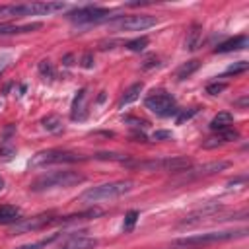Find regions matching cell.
Here are the masks:
<instances>
[{
    "label": "cell",
    "instance_id": "6da1fadb",
    "mask_svg": "<svg viewBox=\"0 0 249 249\" xmlns=\"http://www.w3.org/2000/svg\"><path fill=\"white\" fill-rule=\"evenodd\" d=\"M66 10L64 2H29V4H0V19H14L25 16H49Z\"/></svg>",
    "mask_w": 249,
    "mask_h": 249
},
{
    "label": "cell",
    "instance_id": "7a4b0ae2",
    "mask_svg": "<svg viewBox=\"0 0 249 249\" xmlns=\"http://www.w3.org/2000/svg\"><path fill=\"white\" fill-rule=\"evenodd\" d=\"M130 189H132V181H111V183L95 185V187L86 189L78 196V202L95 204V202H101V200H113V198H119V196L126 195Z\"/></svg>",
    "mask_w": 249,
    "mask_h": 249
},
{
    "label": "cell",
    "instance_id": "3957f363",
    "mask_svg": "<svg viewBox=\"0 0 249 249\" xmlns=\"http://www.w3.org/2000/svg\"><path fill=\"white\" fill-rule=\"evenodd\" d=\"M82 181H84V175L78 173V171H70V169H66V171H51L47 175L37 177L29 185V189L31 191H49V189H58V187L68 189V187H74V185H78Z\"/></svg>",
    "mask_w": 249,
    "mask_h": 249
},
{
    "label": "cell",
    "instance_id": "277c9868",
    "mask_svg": "<svg viewBox=\"0 0 249 249\" xmlns=\"http://www.w3.org/2000/svg\"><path fill=\"white\" fill-rule=\"evenodd\" d=\"M128 167H136L142 171H171V173H181L193 165L191 158L187 156H169V158H160V160H146V161H126Z\"/></svg>",
    "mask_w": 249,
    "mask_h": 249
},
{
    "label": "cell",
    "instance_id": "5b68a950",
    "mask_svg": "<svg viewBox=\"0 0 249 249\" xmlns=\"http://www.w3.org/2000/svg\"><path fill=\"white\" fill-rule=\"evenodd\" d=\"M86 160L84 156L76 154V152H68V150H43L39 154H35L29 161L31 167H43V165H51V163H74V161H82Z\"/></svg>",
    "mask_w": 249,
    "mask_h": 249
},
{
    "label": "cell",
    "instance_id": "8992f818",
    "mask_svg": "<svg viewBox=\"0 0 249 249\" xmlns=\"http://www.w3.org/2000/svg\"><path fill=\"white\" fill-rule=\"evenodd\" d=\"M158 23L156 16L150 14H134V16H117L111 19V27L117 31H144Z\"/></svg>",
    "mask_w": 249,
    "mask_h": 249
},
{
    "label": "cell",
    "instance_id": "52a82bcc",
    "mask_svg": "<svg viewBox=\"0 0 249 249\" xmlns=\"http://www.w3.org/2000/svg\"><path fill=\"white\" fill-rule=\"evenodd\" d=\"M245 233H247V230H239V231H210V233H198V235L181 237V239L175 241V245H179V247L208 245V243H216V241H226V239L241 237V235H245Z\"/></svg>",
    "mask_w": 249,
    "mask_h": 249
},
{
    "label": "cell",
    "instance_id": "ba28073f",
    "mask_svg": "<svg viewBox=\"0 0 249 249\" xmlns=\"http://www.w3.org/2000/svg\"><path fill=\"white\" fill-rule=\"evenodd\" d=\"M66 18L74 23H101V21H107V19H115L117 16H113V12L107 10V8L84 6V8H78V10L70 12Z\"/></svg>",
    "mask_w": 249,
    "mask_h": 249
},
{
    "label": "cell",
    "instance_id": "9c48e42d",
    "mask_svg": "<svg viewBox=\"0 0 249 249\" xmlns=\"http://www.w3.org/2000/svg\"><path fill=\"white\" fill-rule=\"evenodd\" d=\"M146 109H150L154 115L158 117H171L175 115L179 109L175 105V99L167 93V91H154L144 99Z\"/></svg>",
    "mask_w": 249,
    "mask_h": 249
},
{
    "label": "cell",
    "instance_id": "30bf717a",
    "mask_svg": "<svg viewBox=\"0 0 249 249\" xmlns=\"http://www.w3.org/2000/svg\"><path fill=\"white\" fill-rule=\"evenodd\" d=\"M53 224H60V218L41 214V216H33V218H27V220H19L18 224H14L10 233L19 235V233H29V231H39V230H43L47 226H53Z\"/></svg>",
    "mask_w": 249,
    "mask_h": 249
},
{
    "label": "cell",
    "instance_id": "8fae6325",
    "mask_svg": "<svg viewBox=\"0 0 249 249\" xmlns=\"http://www.w3.org/2000/svg\"><path fill=\"white\" fill-rule=\"evenodd\" d=\"M230 163L228 161H210V163H204V165H198V167H189L185 171H181V177L179 181H191V179H198V177H206V175H214L222 169H226Z\"/></svg>",
    "mask_w": 249,
    "mask_h": 249
},
{
    "label": "cell",
    "instance_id": "7c38bea8",
    "mask_svg": "<svg viewBox=\"0 0 249 249\" xmlns=\"http://www.w3.org/2000/svg\"><path fill=\"white\" fill-rule=\"evenodd\" d=\"M97 245L95 237H88L84 235V231H80L78 235H66L64 243L58 249H93Z\"/></svg>",
    "mask_w": 249,
    "mask_h": 249
},
{
    "label": "cell",
    "instance_id": "4fadbf2b",
    "mask_svg": "<svg viewBox=\"0 0 249 249\" xmlns=\"http://www.w3.org/2000/svg\"><path fill=\"white\" fill-rule=\"evenodd\" d=\"M247 43H249L247 35H237V37H233V39H228V41L220 43V45L214 49V53L218 54V53H231V51H239V49H245V47H247Z\"/></svg>",
    "mask_w": 249,
    "mask_h": 249
},
{
    "label": "cell",
    "instance_id": "5bb4252c",
    "mask_svg": "<svg viewBox=\"0 0 249 249\" xmlns=\"http://www.w3.org/2000/svg\"><path fill=\"white\" fill-rule=\"evenodd\" d=\"M41 23H25V25H16V23H0V35H18V33H29L39 29Z\"/></svg>",
    "mask_w": 249,
    "mask_h": 249
},
{
    "label": "cell",
    "instance_id": "9a60e30c",
    "mask_svg": "<svg viewBox=\"0 0 249 249\" xmlns=\"http://www.w3.org/2000/svg\"><path fill=\"white\" fill-rule=\"evenodd\" d=\"M202 43V27L198 23L191 25V29L187 31V37H185V49L189 51H196Z\"/></svg>",
    "mask_w": 249,
    "mask_h": 249
},
{
    "label": "cell",
    "instance_id": "2e32d148",
    "mask_svg": "<svg viewBox=\"0 0 249 249\" xmlns=\"http://www.w3.org/2000/svg\"><path fill=\"white\" fill-rule=\"evenodd\" d=\"M21 220V212L18 206L0 204V224H18Z\"/></svg>",
    "mask_w": 249,
    "mask_h": 249
},
{
    "label": "cell",
    "instance_id": "e0dca14e",
    "mask_svg": "<svg viewBox=\"0 0 249 249\" xmlns=\"http://www.w3.org/2000/svg\"><path fill=\"white\" fill-rule=\"evenodd\" d=\"M88 115L86 111V89H80L78 95L74 97V103H72V119L74 121H84Z\"/></svg>",
    "mask_w": 249,
    "mask_h": 249
},
{
    "label": "cell",
    "instance_id": "ac0fdd59",
    "mask_svg": "<svg viewBox=\"0 0 249 249\" xmlns=\"http://www.w3.org/2000/svg\"><path fill=\"white\" fill-rule=\"evenodd\" d=\"M198 68H200V60H196V58L187 60V62H183V64L177 68L175 78H177V80H187V78H189V76H193Z\"/></svg>",
    "mask_w": 249,
    "mask_h": 249
},
{
    "label": "cell",
    "instance_id": "d6986e66",
    "mask_svg": "<svg viewBox=\"0 0 249 249\" xmlns=\"http://www.w3.org/2000/svg\"><path fill=\"white\" fill-rule=\"evenodd\" d=\"M142 84L138 82V84H134V86H130L123 95H121V99H119V109H123L124 105H128V103H132V101H136L138 97H140V91H142Z\"/></svg>",
    "mask_w": 249,
    "mask_h": 249
},
{
    "label": "cell",
    "instance_id": "ffe728a7",
    "mask_svg": "<svg viewBox=\"0 0 249 249\" xmlns=\"http://www.w3.org/2000/svg\"><path fill=\"white\" fill-rule=\"evenodd\" d=\"M231 123H233L231 113L222 111V113H218V115H216V117L210 121V128L216 132V130H222V128H226V126H231Z\"/></svg>",
    "mask_w": 249,
    "mask_h": 249
},
{
    "label": "cell",
    "instance_id": "44dd1931",
    "mask_svg": "<svg viewBox=\"0 0 249 249\" xmlns=\"http://www.w3.org/2000/svg\"><path fill=\"white\" fill-rule=\"evenodd\" d=\"M41 124H43V128L45 130H49V132H62L64 130V126H62V121H60V117H56V115H47L43 121H41Z\"/></svg>",
    "mask_w": 249,
    "mask_h": 249
},
{
    "label": "cell",
    "instance_id": "7402d4cb",
    "mask_svg": "<svg viewBox=\"0 0 249 249\" xmlns=\"http://www.w3.org/2000/svg\"><path fill=\"white\" fill-rule=\"evenodd\" d=\"M60 237H62V233H53V235L43 237V239H39V241H35V243H25V245H19V247H14V249H43V247L54 243V241L60 239Z\"/></svg>",
    "mask_w": 249,
    "mask_h": 249
},
{
    "label": "cell",
    "instance_id": "603a6c76",
    "mask_svg": "<svg viewBox=\"0 0 249 249\" xmlns=\"http://www.w3.org/2000/svg\"><path fill=\"white\" fill-rule=\"evenodd\" d=\"M148 37H140V39H132V41H128L126 43V49L128 51H132V53H140V51H144L146 47H148Z\"/></svg>",
    "mask_w": 249,
    "mask_h": 249
},
{
    "label": "cell",
    "instance_id": "cb8c5ba5",
    "mask_svg": "<svg viewBox=\"0 0 249 249\" xmlns=\"http://www.w3.org/2000/svg\"><path fill=\"white\" fill-rule=\"evenodd\" d=\"M247 68H249V62H245V60H239V62H233V64H230L228 68H226V76H235V74H243V72H247Z\"/></svg>",
    "mask_w": 249,
    "mask_h": 249
},
{
    "label": "cell",
    "instance_id": "d4e9b609",
    "mask_svg": "<svg viewBox=\"0 0 249 249\" xmlns=\"http://www.w3.org/2000/svg\"><path fill=\"white\" fill-rule=\"evenodd\" d=\"M136 220H138V212L136 210H128L126 212V216H124V224H123V231H132L134 230V224H136Z\"/></svg>",
    "mask_w": 249,
    "mask_h": 249
},
{
    "label": "cell",
    "instance_id": "484cf974",
    "mask_svg": "<svg viewBox=\"0 0 249 249\" xmlns=\"http://www.w3.org/2000/svg\"><path fill=\"white\" fill-rule=\"evenodd\" d=\"M93 158H97V160H115V161H123V163L128 161L126 154H113V152H101V154H95Z\"/></svg>",
    "mask_w": 249,
    "mask_h": 249
},
{
    "label": "cell",
    "instance_id": "4316f807",
    "mask_svg": "<svg viewBox=\"0 0 249 249\" xmlns=\"http://www.w3.org/2000/svg\"><path fill=\"white\" fill-rule=\"evenodd\" d=\"M39 72H41L45 78H54V74H56L51 60H41V62H39Z\"/></svg>",
    "mask_w": 249,
    "mask_h": 249
},
{
    "label": "cell",
    "instance_id": "83f0119b",
    "mask_svg": "<svg viewBox=\"0 0 249 249\" xmlns=\"http://www.w3.org/2000/svg\"><path fill=\"white\" fill-rule=\"evenodd\" d=\"M226 89V82H210L208 86H206V93H210V95H218V93H222Z\"/></svg>",
    "mask_w": 249,
    "mask_h": 249
},
{
    "label": "cell",
    "instance_id": "f1b7e54d",
    "mask_svg": "<svg viewBox=\"0 0 249 249\" xmlns=\"http://www.w3.org/2000/svg\"><path fill=\"white\" fill-rule=\"evenodd\" d=\"M220 144H224L222 140H220V136L214 132L212 136H208L206 140H202V148H206V150H210V148H216V146H220Z\"/></svg>",
    "mask_w": 249,
    "mask_h": 249
},
{
    "label": "cell",
    "instance_id": "f546056e",
    "mask_svg": "<svg viewBox=\"0 0 249 249\" xmlns=\"http://www.w3.org/2000/svg\"><path fill=\"white\" fill-rule=\"evenodd\" d=\"M196 111H198V109H189V111H177V113H179V117H177V124H181L183 121H187V119H191L193 115H196Z\"/></svg>",
    "mask_w": 249,
    "mask_h": 249
},
{
    "label": "cell",
    "instance_id": "4dcf8cb0",
    "mask_svg": "<svg viewBox=\"0 0 249 249\" xmlns=\"http://www.w3.org/2000/svg\"><path fill=\"white\" fill-rule=\"evenodd\" d=\"M152 138H154V140H163V138H173V134H171L169 130H156V132L152 134Z\"/></svg>",
    "mask_w": 249,
    "mask_h": 249
},
{
    "label": "cell",
    "instance_id": "1f68e13d",
    "mask_svg": "<svg viewBox=\"0 0 249 249\" xmlns=\"http://www.w3.org/2000/svg\"><path fill=\"white\" fill-rule=\"evenodd\" d=\"M160 62H158V56H148L146 60H144V64H142V68L144 70H148V68H152V66H158Z\"/></svg>",
    "mask_w": 249,
    "mask_h": 249
},
{
    "label": "cell",
    "instance_id": "d6a6232c",
    "mask_svg": "<svg viewBox=\"0 0 249 249\" xmlns=\"http://www.w3.org/2000/svg\"><path fill=\"white\" fill-rule=\"evenodd\" d=\"M0 154H2L4 158H12V156H14V148H10V146L2 144V146H0Z\"/></svg>",
    "mask_w": 249,
    "mask_h": 249
},
{
    "label": "cell",
    "instance_id": "836d02e7",
    "mask_svg": "<svg viewBox=\"0 0 249 249\" xmlns=\"http://www.w3.org/2000/svg\"><path fill=\"white\" fill-rule=\"evenodd\" d=\"M82 66H84V68H91V66H93V62H91V54H89V53L84 54V58H82Z\"/></svg>",
    "mask_w": 249,
    "mask_h": 249
},
{
    "label": "cell",
    "instance_id": "e575fe53",
    "mask_svg": "<svg viewBox=\"0 0 249 249\" xmlns=\"http://www.w3.org/2000/svg\"><path fill=\"white\" fill-rule=\"evenodd\" d=\"M237 105H241V107H245V105H247V97H241V99L237 101Z\"/></svg>",
    "mask_w": 249,
    "mask_h": 249
},
{
    "label": "cell",
    "instance_id": "d590c367",
    "mask_svg": "<svg viewBox=\"0 0 249 249\" xmlns=\"http://www.w3.org/2000/svg\"><path fill=\"white\" fill-rule=\"evenodd\" d=\"M2 189H4V179L0 177V191H2Z\"/></svg>",
    "mask_w": 249,
    "mask_h": 249
}]
</instances>
